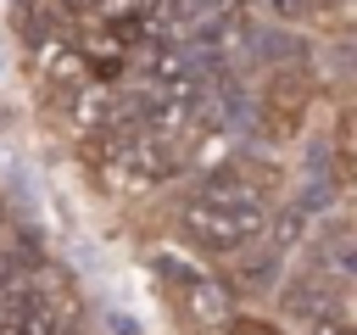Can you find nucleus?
<instances>
[{
    "instance_id": "nucleus-9",
    "label": "nucleus",
    "mask_w": 357,
    "mask_h": 335,
    "mask_svg": "<svg viewBox=\"0 0 357 335\" xmlns=\"http://www.w3.org/2000/svg\"><path fill=\"white\" fill-rule=\"evenodd\" d=\"M73 123H78L84 134L117 128V89H112V84H84V89L73 95Z\"/></svg>"
},
{
    "instance_id": "nucleus-11",
    "label": "nucleus",
    "mask_w": 357,
    "mask_h": 335,
    "mask_svg": "<svg viewBox=\"0 0 357 335\" xmlns=\"http://www.w3.org/2000/svg\"><path fill=\"white\" fill-rule=\"evenodd\" d=\"M11 335H67V313H56V307H45V313H33L28 324H17Z\"/></svg>"
},
{
    "instance_id": "nucleus-12",
    "label": "nucleus",
    "mask_w": 357,
    "mask_h": 335,
    "mask_svg": "<svg viewBox=\"0 0 357 335\" xmlns=\"http://www.w3.org/2000/svg\"><path fill=\"white\" fill-rule=\"evenodd\" d=\"M268 6V17H279V22H301L307 17V0H262Z\"/></svg>"
},
{
    "instance_id": "nucleus-14",
    "label": "nucleus",
    "mask_w": 357,
    "mask_h": 335,
    "mask_svg": "<svg viewBox=\"0 0 357 335\" xmlns=\"http://www.w3.org/2000/svg\"><path fill=\"white\" fill-rule=\"evenodd\" d=\"M61 6H67V11H89V17L100 11V0H61Z\"/></svg>"
},
{
    "instance_id": "nucleus-2",
    "label": "nucleus",
    "mask_w": 357,
    "mask_h": 335,
    "mask_svg": "<svg viewBox=\"0 0 357 335\" xmlns=\"http://www.w3.org/2000/svg\"><path fill=\"white\" fill-rule=\"evenodd\" d=\"M279 307L296 324H318V318H346V285H335L324 268H301L279 285Z\"/></svg>"
},
{
    "instance_id": "nucleus-15",
    "label": "nucleus",
    "mask_w": 357,
    "mask_h": 335,
    "mask_svg": "<svg viewBox=\"0 0 357 335\" xmlns=\"http://www.w3.org/2000/svg\"><path fill=\"white\" fill-rule=\"evenodd\" d=\"M67 335H73V329H67Z\"/></svg>"
},
{
    "instance_id": "nucleus-13",
    "label": "nucleus",
    "mask_w": 357,
    "mask_h": 335,
    "mask_svg": "<svg viewBox=\"0 0 357 335\" xmlns=\"http://www.w3.org/2000/svg\"><path fill=\"white\" fill-rule=\"evenodd\" d=\"M301 335H351L346 318H318V324H301Z\"/></svg>"
},
{
    "instance_id": "nucleus-6",
    "label": "nucleus",
    "mask_w": 357,
    "mask_h": 335,
    "mask_svg": "<svg viewBox=\"0 0 357 335\" xmlns=\"http://www.w3.org/2000/svg\"><path fill=\"white\" fill-rule=\"evenodd\" d=\"M178 302H184V318L201 335H212V329L229 324V290L212 274H178Z\"/></svg>"
},
{
    "instance_id": "nucleus-8",
    "label": "nucleus",
    "mask_w": 357,
    "mask_h": 335,
    "mask_svg": "<svg viewBox=\"0 0 357 335\" xmlns=\"http://www.w3.org/2000/svg\"><path fill=\"white\" fill-rule=\"evenodd\" d=\"M39 78L56 84V89H67V95H78V89L89 84V67H84L78 45H67V39H45V45H39Z\"/></svg>"
},
{
    "instance_id": "nucleus-10",
    "label": "nucleus",
    "mask_w": 357,
    "mask_h": 335,
    "mask_svg": "<svg viewBox=\"0 0 357 335\" xmlns=\"http://www.w3.org/2000/svg\"><path fill=\"white\" fill-rule=\"evenodd\" d=\"M312 268H324L335 285H346V279H351V223H346L340 212L318 229V262H312Z\"/></svg>"
},
{
    "instance_id": "nucleus-5",
    "label": "nucleus",
    "mask_w": 357,
    "mask_h": 335,
    "mask_svg": "<svg viewBox=\"0 0 357 335\" xmlns=\"http://www.w3.org/2000/svg\"><path fill=\"white\" fill-rule=\"evenodd\" d=\"M279 274H284V251H273L268 240H251V246H240L234 257H229V279H218L229 296L240 290V296H262V290H273L279 285Z\"/></svg>"
},
{
    "instance_id": "nucleus-3",
    "label": "nucleus",
    "mask_w": 357,
    "mask_h": 335,
    "mask_svg": "<svg viewBox=\"0 0 357 335\" xmlns=\"http://www.w3.org/2000/svg\"><path fill=\"white\" fill-rule=\"evenodd\" d=\"M117 162H123L134 179H145V184H167L173 173H184L190 140H178V128H151V134H134Z\"/></svg>"
},
{
    "instance_id": "nucleus-4",
    "label": "nucleus",
    "mask_w": 357,
    "mask_h": 335,
    "mask_svg": "<svg viewBox=\"0 0 357 335\" xmlns=\"http://www.w3.org/2000/svg\"><path fill=\"white\" fill-rule=\"evenodd\" d=\"M307 106H312V78L301 67H279L262 89V123L273 134H296L307 123Z\"/></svg>"
},
{
    "instance_id": "nucleus-1",
    "label": "nucleus",
    "mask_w": 357,
    "mask_h": 335,
    "mask_svg": "<svg viewBox=\"0 0 357 335\" xmlns=\"http://www.w3.org/2000/svg\"><path fill=\"white\" fill-rule=\"evenodd\" d=\"M178 223H184V234H190L201 251H212V257H234L240 246L262 240V229H268V207H257V201H212V195H190V201L178 207Z\"/></svg>"
},
{
    "instance_id": "nucleus-7",
    "label": "nucleus",
    "mask_w": 357,
    "mask_h": 335,
    "mask_svg": "<svg viewBox=\"0 0 357 335\" xmlns=\"http://www.w3.org/2000/svg\"><path fill=\"white\" fill-rule=\"evenodd\" d=\"M50 307V279L33 268V274H22V279H6L0 285V335H11L17 324H28L33 313H45Z\"/></svg>"
}]
</instances>
